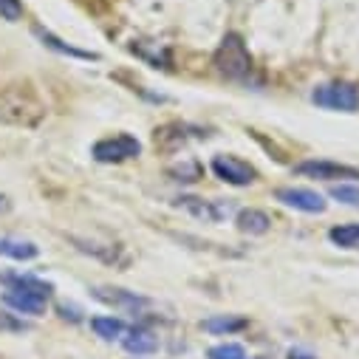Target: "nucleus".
Instances as JSON below:
<instances>
[{
  "mask_svg": "<svg viewBox=\"0 0 359 359\" xmlns=\"http://www.w3.org/2000/svg\"><path fill=\"white\" fill-rule=\"evenodd\" d=\"M0 283H6V289H26V292H40V294H46V297H51V283H46V280H40V278H34V275H18V272H12V275H0Z\"/></svg>",
  "mask_w": 359,
  "mask_h": 359,
  "instance_id": "2eb2a0df",
  "label": "nucleus"
},
{
  "mask_svg": "<svg viewBox=\"0 0 359 359\" xmlns=\"http://www.w3.org/2000/svg\"><path fill=\"white\" fill-rule=\"evenodd\" d=\"M4 303L15 311V314H29V317H40L46 311L48 297L40 292H26V289H6L4 292Z\"/></svg>",
  "mask_w": 359,
  "mask_h": 359,
  "instance_id": "1a4fd4ad",
  "label": "nucleus"
},
{
  "mask_svg": "<svg viewBox=\"0 0 359 359\" xmlns=\"http://www.w3.org/2000/svg\"><path fill=\"white\" fill-rule=\"evenodd\" d=\"M289 359H317V356H311V353H306V351H292Z\"/></svg>",
  "mask_w": 359,
  "mask_h": 359,
  "instance_id": "4be33fe9",
  "label": "nucleus"
},
{
  "mask_svg": "<svg viewBox=\"0 0 359 359\" xmlns=\"http://www.w3.org/2000/svg\"><path fill=\"white\" fill-rule=\"evenodd\" d=\"M91 328H94L97 337H102V339H108V342L122 339V337L128 334V325H125V320H119V317H94V320H91Z\"/></svg>",
  "mask_w": 359,
  "mask_h": 359,
  "instance_id": "dca6fc26",
  "label": "nucleus"
},
{
  "mask_svg": "<svg viewBox=\"0 0 359 359\" xmlns=\"http://www.w3.org/2000/svg\"><path fill=\"white\" fill-rule=\"evenodd\" d=\"M122 345L128 353H136V356H147V353H156L158 351V337L147 328H130L125 337H122Z\"/></svg>",
  "mask_w": 359,
  "mask_h": 359,
  "instance_id": "9d476101",
  "label": "nucleus"
},
{
  "mask_svg": "<svg viewBox=\"0 0 359 359\" xmlns=\"http://www.w3.org/2000/svg\"><path fill=\"white\" fill-rule=\"evenodd\" d=\"M210 167H212V172L221 178V182H226L232 187H249L257 178V170L249 161L238 158V156H215Z\"/></svg>",
  "mask_w": 359,
  "mask_h": 359,
  "instance_id": "39448f33",
  "label": "nucleus"
},
{
  "mask_svg": "<svg viewBox=\"0 0 359 359\" xmlns=\"http://www.w3.org/2000/svg\"><path fill=\"white\" fill-rule=\"evenodd\" d=\"M212 65L221 76L232 79V82H255V62L246 51V43L241 40V34H226L212 57Z\"/></svg>",
  "mask_w": 359,
  "mask_h": 359,
  "instance_id": "f03ea898",
  "label": "nucleus"
},
{
  "mask_svg": "<svg viewBox=\"0 0 359 359\" xmlns=\"http://www.w3.org/2000/svg\"><path fill=\"white\" fill-rule=\"evenodd\" d=\"M9 207V201H6V196H0V212H4Z\"/></svg>",
  "mask_w": 359,
  "mask_h": 359,
  "instance_id": "5701e85b",
  "label": "nucleus"
},
{
  "mask_svg": "<svg viewBox=\"0 0 359 359\" xmlns=\"http://www.w3.org/2000/svg\"><path fill=\"white\" fill-rule=\"evenodd\" d=\"M0 255L23 263V260H34L40 255V249L32 241H23V238H0Z\"/></svg>",
  "mask_w": 359,
  "mask_h": 359,
  "instance_id": "ddd939ff",
  "label": "nucleus"
},
{
  "mask_svg": "<svg viewBox=\"0 0 359 359\" xmlns=\"http://www.w3.org/2000/svg\"><path fill=\"white\" fill-rule=\"evenodd\" d=\"M300 175L309 178H320V182H356L359 178V167L351 164H339V161H325V158H314V161H300L294 167Z\"/></svg>",
  "mask_w": 359,
  "mask_h": 359,
  "instance_id": "423d86ee",
  "label": "nucleus"
},
{
  "mask_svg": "<svg viewBox=\"0 0 359 359\" xmlns=\"http://www.w3.org/2000/svg\"><path fill=\"white\" fill-rule=\"evenodd\" d=\"M0 18L9 23H18L23 18V4L20 0H0Z\"/></svg>",
  "mask_w": 359,
  "mask_h": 359,
  "instance_id": "aec40b11",
  "label": "nucleus"
},
{
  "mask_svg": "<svg viewBox=\"0 0 359 359\" xmlns=\"http://www.w3.org/2000/svg\"><path fill=\"white\" fill-rule=\"evenodd\" d=\"M255 359H269V356H255Z\"/></svg>",
  "mask_w": 359,
  "mask_h": 359,
  "instance_id": "b1692460",
  "label": "nucleus"
},
{
  "mask_svg": "<svg viewBox=\"0 0 359 359\" xmlns=\"http://www.w3.org/2000/svg\"><path fill=\"white\" fill-rule=\"evenodd\" d=\"M207 356L210 359H246V351L238 342H221V345H212Z\"/></svg>",
  "mask_w": 359,
  "mask_h": 359,
  "instance_id": "6ab92c4d",
  "label": "nucleus"
},
{
  "mask_svg": "<svg viewBox=\"0 0 359 359\" xmlns=\"http://www.w3.org/2000/svg\"><path fill=\"white\" fill-rule=\"evenodd\" d=\"M178 207H184L193 218H198L204 224H221L232 212L229 201H204V198H196V196H182L178 198Z\"/></svg>",
  "mask_w": 359,
  "mask_h": 359,
  "instance_id": "6e6552de",
  "label": "nucleus"
},
{
  "mask_svg": "<svg viewBox=\"0 0 359 359\" xmlns=\"http://www.w3.org/2000/svg\"><path fill=\"white\" fill-rule=\"evenodd\" d=\"M328 238L339 246V249H359V224H342L334 226L328 232Z\"/></svg>",
  "mask_w": 359,
  "mask_h": 359,
  "instance_id": "f3484780",
  "label": "nucleus"
},
{
  "mask_svg": "<svg viewBox=\"0 0 359 359\" xmlns=\"http://www.w3.org/2000/svg\"><path fill=\"white\" fill-rule=\"evenodd\" d=\"M275 198L292 210H300V212H311V215H320L325 212V198L317 193V190H309V187H280L275 193Z\"/></svg>",
  "mask_w": 359,
  "mask_h": 359,
  "instance_id": "0eeeda50",
  "label": "nucleus"
},
{
  "mask_svg": "<svg viewBox=\"0 0 359 359\" xmlns=\"http://www.w3.org/2000/svg\"><path fill=\"white\" fill-rule=\"evenodd\" d=\"M142 153V144L139 139H133L130 133H116V136H108V139H100L91 150V156L102 164H119V161H128V158H136Z\"/></svg>",
  "mask_w": 359,
  "mask_h": 359,
  "instance_id": "20e7f679",
  "label": "nucleus"
},
{
  "mask_svg": "<svg viewBox=\"0 0 359 359\" xmlns=\"http://www.w3.org/2000/svg\"><path fill=\"white\" fill-rule=\"evenodd\" d=\"M34 34H37V37L43 40V46H48V48H54V51H60V54H65V57H74V60H85V62H91V60H100V54H94V51H82V48H74V46L62 43L60 37H54L51 32L34 29Z\"/></svg>",
  "mask_w": 359,
  "mask_h": 359,
  "instance_id": "4468645a",
  "label": "nucleus"
},
{
  "mask_svg": "<svg viewBox=\"0 0 359 359\" xmlns=\"http://www.w3.org/2000/svg\"><path fill=\"white\" fill-rule=\"evenodd\" d=\"M201 325L210 334H232V331L246 328V320L243 317H212V320H204Z\"/></svg>",
  "mask_w": 359,
  "mask_h": 359,
  "instance_id": "a211bd4d",
  "label": "nucleus"
},
{
  "mask_svg": "<svg viewBox=\"0 0 359 359\" xmlns=\"http://www.w3.org/2000/svg\"><path fill=\"white\" fill-rule=\"evenodd\" d=\"M46 116V105L29 85H12L0 88V122L18 125V128H34Z\"/></svg>",
  "mask_w": 359,
  "mask_h": 359,
  "instance_id": "f257e3e1",
  "label": "nucleus"
},
{
  "mask_svg": "<svg viewBox=\"0 0 359 359\" xmlns=\"http://www.w3.org/2000/svg\"><path fill=\"white\" fill-rule=\"evenodd\" d=\"M94 297L108 303V306H116V309H139V306H147L144 297L139 294H130L125 289H94Z\"/></svg>",
  "mask_w": 359,
  "mask_h": 359,
  "instance_id": "f8f14e48",
  "label": "nucleus"
},
{
  "mask_svg": "<svg viewBox=\"0 0 359 359\" xmlns=\"http://www.w3.org/2000/svg\"><path fill=\"white\" fill-rule=\"evenodd\" d=\"M235 224H238V229H241L243 235H266L269 226H272V218H269L263 210L249 207V210H241V212H238Z\"/></svg>",
  "mask_w": 359,
  "mask_h": 359,
  "instance_id": "9b49d317",
  "label": "nucleus"
},
{
  "mask_svg": "<svg viewBox=\"0 0 359 359\" xmlns=\"http://www.w3.org/2000/svg\"><path fill=\"white\" fill-rule=\"evenodd\" d=\"M331 196L342 204H359V187H351V184H337L331 187Z\"/></svg>",
  "mask_w": 359,
  "mask_h": 359,
  "instance_id": "412c9836",
  "label": "nucleus"
},
{
  "mask_svg": "<svg viewBox=\"0 0 359 359\" xmlns=\"http://www.w3.org/2000/svg\"><path fill=\"white\" fill-rule=\"evenodd\" d=\"M311 102L320 105V108H328V111L351 114V111L359 108V88L351 85V82H328V85L314 88Z\"/></svg>",
  "mask_w": 359,
  "mask_h": 359,
  "instance_id": "7ed1b4c3",
  "label": "nucleus"
}]
</instances>
